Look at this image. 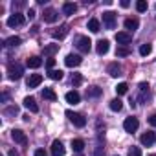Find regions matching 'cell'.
Returning <instances> with one entry per match:
<instances>
[{"instance_id": "obj_1", "label": "cell", "mask_w": 156, "mask_h": 156, "mask_svg": "<svg viewBox=\"0 0 156 156\" xmlns=\"http://www.w3.org/2000/svg\"><path fill=\"white\" fill-rule=\"evenodd\" d=\"M22 73H24V68L19 62H11L8 66V77H9L11 81H19L20 77H22Z\"/></svg>"}, {"instance_id": "obj_2", "label": "cell", "mask_w": 156, "mask_h": 156, "mask_svg": "<svg viewBox=\"0 0 156 156\" xmlns=\"http://www.w3.org/2000/svg\"><path fill=\"white\" fill-rule=\"evenodd\" d=\"M66 118H68L75 127H79V129H83V127L87 125V118L81 116V114H77V112H73V110H66Z\"/></svg>"}, {"instance_id": "obj_3", "label": "cell", "mask_w": 156, "mask_h": 156, "mask_svg": "<svg viewBox=\"0 0 156 156\" xmlns=\"http://www.w3.org/2000/svg\"><path fill=\"white\" fill-rule=\"evenodd\" d=\"M75 46H77V50H79V51L88 53L90 48H92V41L88 37H85V35H79V37L75 39Z\"/></svg>"}, {"instance_id": "obj_4", "label": "cell", "mask_w": 156, "mask_h": 156, "mask_svg": "<svg viewBox=\"0 0 156 156\" xmlns=\"http://www.w3.org/2000/svg\"><path fill=\"white\" fill-rule=\"evenodd\" d=\"M26 22V17L22 15V13H13L9 19H8V26L9 28H19V26H22Z\"/></svg>"}, {"instance_id": "obj_5", "label": "cell", "mask_w": 156, "mask_h": 156, "mask_svg": "<svg viewBox=\"0 0 156 156\" xmlns=\"http://www.w3.org/2000/svg\"><path fill=\"white\" fill-rule=\"evenodd\" d=\"M103 24H105L107 30H114V28H116V13L105 11V13H103Z\"/></svg>"}, {"instance_id": "obj_6", "label": "cell", "mask_w": 156, "mask_h": 156, "mask_svg": "<svg viewBox=\"0 0 156 156\" xmlns=\"http://www.w3.org/2000/svg\"><path fill=\"white\" fill-rule=\"evenodd\" d=\"M11 138H13L15 143H20V145H26V143H28V136H26V132L20 130V129H13V130H11Z\"/></svg>"}, {"instance_id": "obj_7", "label": "cell", "mask_w": 156, "mask_h": 156, "mask_svg": "<svg viewBox=\"0 0 156 156\" xmlns=\"http://www.w3.org/2000/svg\"><path fill=\"white\" fill-rule=\"evenodd\" d=\"M138 127H140V121H138V118H127L125 121H123V129L127 130V132H136L138 130Z\"/></svg>"}, {"instance_id": "obj_8", "label": "cell", "mask_w": 156, "mask_h": 156, "mask_svg": "<svg viewBox=\"0 0 156 156\" xmlns=\"http://www.w3.org/2000/svg\"><path fill=\"white\" fill-rule=\"evenodd\" d=\"M140 141H141V145H145V147H151V145H154V143H156V132H152V130H147L145 134H141Z\"/></svg>"}, {"instance_id": "obj_9", "label": "cell", "mask_w": 156, "mask_h": 156, "mask_svg": "<svg viewBox=\"0 0 156 156\" xmlns=\"http://www.w3.org/2000/svg\"><path fill=\"white\" fill-rule=\"evenodd\" d=\"M81 62H83L81 55H73V53H68L66 59H64V64H66L68 68H75V66H79Z\"/></svg>"}, {"instance_id": "obj_10", "label": "cell", "mask_w": 156, "mask_h": 156, "mask_svg": "<svg viewBox=\"0 0 156 156\" xmlns=\"http://www.w3.org/2000/svg\"><path fill=\"white\" fill-rule=\"evenodd\" d=\"M42 19H44V22H48V24H53V22H57L59 15H57V11H55L53 8H48V9H44V13H42Z\"/></svg>"}, {"instance_id": "obj_11", "label": "cell", "mask_w": 156, "mask_h": 156, "mask_svg": "<svg viewBox=\"0 0 156 156\" xmlns=\"http://www.w3.org/2000/svg\"><path fill=\"white\" fill-rule=\"evenodd\" d=\"M108 50H110V42H108L107 39L98 41V44H96V51H98V55H107Z\"/></svg>"}, {"instance_id": "obj_12", "label": "cell", "mask_w": 156, "mask_h": 156, "mask_svg": "<svg viewBox=\"0 0 156 156\" xmlns=\"http://www.w3.org/2000/svg\"><path fill=\"white\" fill-rule=\"evenodd\" d=\"M41 83H42V75H41V73H31V75L28 77V81H26L28 88H37Z\"/></svg>"}, {"instance_id": "obj_13", "label": "cell", "mask_w": 156, "mask_h": 156, "mask_svg": "<svg viewBox=\"0 0 156 156\" xmlns=\"http://www.w3.org/2000/svg\"><path fill=\"white\" fill-rule=\"evenodd\" d=\"M116 41H118V44H129V42H132V33H129V31H118L116 33Z\"/></svg>"}, {"instance_id": "obj_14", "label": "cell", "mask_w": 156, "mask_h": 156, "mask_svg": "<svg viewBox=\"0 0 156 156\" xmlns=\"http://www.w3.org/2000/svg\"><path fill=\"white\" fill-rule=\"evenodd\" d=\"M64 152H66V149H64L62 141L53 140V143H51V154L53 156H64Z\"/></svg>"}, {"instance_id": "obj_15", "label": "cell", "mask_w": 156, "mask_h": 156, "mask_svg": "<svg viewBox=\"0 0 156 156\" xmlns=\"http://www.w3.org/2000/svg\"><path fill=\"white\" fill-rule=\"evenodd\" d=\"M64 99H66V103H70V105H77V103L81 101V96H79V92H77V90H70V92H66Z\"/></svg>"}, {"instance_id": "obj_16", "label": "cell", "mask_w": 156, "mask_h": 156, "mask_svg": "<svg viewBox=\"0 0 156 156\" xmlns=\"http://www.w3.org/2000/svg\"><path fill=\"white\" fill-rule=\"evenodd\" d=\"M107 72H108L110 77H118V75H121V64L119 62H110L107 66Z\"/></svg>"}, {"instance_id": "obj_17", "label": "cell", "mask_w": 156, "mask_h": 156, "mask_svg": "<svg viewBox=\"0 0 156 156\" xmlns=\"http://www.w3.org/2000/svg\"><path fill=\"white\" fill-rule=\"evenodd\" d=\"M22 103H24V107H26V108H28L30 112H33V114H35V112H39V105L35 103V99H33L31 96L24 98V101H22Z\"/></svg>"}, {"instance_id": "obj_18", "label": "cell", "mask_w": 156, "mask_h": 156, "mask_svg": "<svg viewBox=\"0 0 156 156\" xmlns=\"http://www.w3.org/2000/svg\"><path fill=\"white\" fill-rule=\"evenodd\" d=\"M41 64H42V59H41L39 55H33V57H30V59L26 61V66H28V68H33V70L39 68Z\"/></svg>"}, {"instance_id": "obj_19", "label": "cell", "mask_w": 156, "mask_h": 156, "mask_svg": "<svg viewBox=\"0 0 156 156\" xmlns=\"http://www.w3.org/2000/svg\"><path fill=\"white\" fill-rule=\"evenodd\" d=\"M138 28H140V20L138 19H127L125 20V30H129V33L138 30Z\"/></svg>"}, {"instance_id": "obj_20", "label": "cell", "mask_w": 156, "mask_h": 156, "mask_svg": "<svg viewBox=\"0 0 156 156\" xmlns=\"http://www.w3.org/2000/svg\"><path fill=\"white\" fill-rule=\"evenodd\" d=\"M62 11H64V15H73V13L77 11V4H73V2H64V4H62Z\"/></svg>"}, {"instance_id": "obj_21", "label": "cell", "mask_w": 156, "mask_h": 156, "mask_svg": "<svg viewBox=\"0 0 156 156\" xmlns=\"http://www.w3.org/2000/svg\"><path fill=\"white\" fill-rule=\"evenodd\" d=\"M66 33H68V28H66V26H61L59 30L51 31V37H53V39H59V41H61V39H64V37H66Z\"/></svg>"}, {"instance_id": "obj_22", "label": "cell", "mask_w": 156, "mask_h": 156, "mask_svg": "<svg viewBox=\"0 0 156 156\" xmlns=\"http://www.w3.org/2000/svg\"><path fill=\"white\" fill-rule=\"evenodd\" d=\"M4 44H6V46H9V48H15V46L22 44V39H20V37H17V35H13V37L6 39V41H4Z\"/></svg>"}, {"instance_id": "obj_23", "label": "cell", "mask_w": 156, "mask_h": 156, "mask_svg": "<svg viewBox=\"0 0 156 156\" xmlns=\"http://www.w3.org/2000/svg\"><path fill=\"white\" fill-rule=\"evenodd\" d=\"M72 149H73L75 152H81V151L85 149V141H83L81 138H75V140H72Z\"/></svg>"}, {"instance_id": "obj_24", "label": "cell", "mask_w": 156, "mask_h": 156, "mask_svg": "<svg viewBox=\"0 0 156 156\" xmlns=\"http://www.w3.org/2000/svg\"><path fill=\"white\" fill-rule=\"evenodd\" d=\"M103 94V90L99 88V87H90V88H87V98H99Z\"/></svg>"}, {"instance_id": "obj_25", "label": "cell", "mask_w": 156, "mask_h": 156, "mask_svg": "<svg viewBox=\"0 0 156 156\" xmlns=\"http://www.w3.org/2000/svg\"><path fill=\"white\" fill-rule=\"evenodd\" d=\"M42 98L48 101H57V94L51 88H42Z\"/></svg>"}, {"instance_id": "obj_26", "label": "cell", "mask_w": 156, "mask_h": 156, "mask_svg": "<svg viewBox=\"0 0 156 156\" xmlns=\"http://www.w3.org/2000/svg\"><path fill=\"white\" fill-rule=\"evenodd\" d=\"M108 107H110V110H114V112H119V110L123 108V101H121L119 98H116V99H112V101L108 103Z\"/></svg>"}, {"instance_id": "obj_27", "label": "cell", "mask_w": 156, "mask_h": 156, "mask_svg": "<svg viewBox=\"0 0 156 156\" xmlns=\"http://www.w3.org/2000/svg\"><path fill=\"white\" fill-rule=\"evenodd\" d=\"M62 73H64L62 70H55V68H53V70L48 72V77H50V79H53V81H61V79H62Z\"/></svg>"}, {"instance_id": "obj_28", "label": "cell", "mask_w": 156, "mask_h": 156, "mask_svg": "<svg viewBox=\"0 0 156 156\" xmlns=\"http://www.w3.org/2000/svg\"><path fill=\"white\" fill-rule=\"evenodd\" d=\"M57 51H59V44H48V46H44V55H48V57L55 55Z\"/></svg>"}, {"instance_id": "obj_29", "label": "cell", "mask_w": 156, "mask_h": 156, "mask_svg": "<svg viewBox=\"0 0 156 156\" xmlns=\"http://www.w3.org/2000/svg\"><path fill=\"white\" fill-rule=\"evenodd\" d=\"M99 28H101V26H99V20H98V19H90V20H88V30H90L92 33H98Z\"/></svg>"}, {"instance_id": "obj_30", "label": "cell", "mask_w": 156, "mask_h": 156, "mask_svg": "<svg viewBox=\"0 0 156 156\" xmlns=\"http://www.w3.org/2000/svg\"><path fill=\"white\" fill-rule=\"evenodd\" d=\"M127 55H130V50H129L127 46H118V50H116V57H127Z\"/></svg>"}, {"instance_id": "obj_31", "label": "cell", "mask_w": 156, "mask_h": 156, "mask_svg": "<svg viewBox=\"0 0 156 156\" xmlns=\"http://www.w3.org/2000/svg\"><path fill=\"white\" fill-rule=\"evenodd\" d=\"M127 92H129V85H127V83H119V85L116 87V94H118V96H125Z\"/></svg>"}, {"instance_id": "obj_32", "label": "cell", "mask_w": 156, "mask_h": 156, "mask_svg": "<svg viewBox=\"0 0 156 156\" xmlns=\"http://www.w3.org/2000/svg\"><path fill=\"white\" fill-rule=\"evenodd\" d=\"M151 51H152V46H151V44H141V46H140V55H141V57H147Z\"/></svg>"}, {"instance_id": "obj_33", "label": "cell", "mask_w": 156, "mask_h": 156, "mask_svg": "<svg viewBox=\"0 0 156 156\" xmlns=\"http://www.w3.org/2000/svg\"><path fill=\"white\" fill-rule=\"evenodd\" d=\"M136 11L138 13L147 11V2H145V0H138V2H136Z\"/></svg>"}, {"instance_id": "obj_34", "label": "cell", "mask_w": 156, "mask_h": 156, "mask_svg": "<svg viewBox=\"0 0 156 156\" xmlns=\"http://www.w3.org/2000/svg\"><path fill=\"white\" fill-rule=\"evenodd\" d=\"M83 83V75L81 73H73V77H72V85L73 87H79Z\"/></svg>"}, {"instance_id": "obj_35", "label": "cell", "mask_w": 156, "mask_h": 156, "mask_svg": "<svg viewBox=\"0 0 156 156\" xmlns=\"http://www.w3.org/2000/svg\"><path fill=\"white\" fill-rule=\"evenodd\" d=\"M129 156H141V149L140 147H130L129 149Z\"/></svg>"}, {"instance_id": "obj_36", "label": "cell", "mask_w": 156, "mask_h": 156, "mask_svg": "<svg viewBox=\"0 0 156 156\" xmlns=\"http://www.w3.org/2000/svg\"><path fill=\"white\" fill-rule=\"evenodd\" d=\"M17 112H19V107H17V105H15V107H9V108L4 110V114H17Z\"/></svg>"}, {"instance_id": "obj_37", "label": "cell", "mask_w": 156, "mask_h": 156, "mask_svg": "<svg viewBox=\"0 0 156 156\" xmlns=\"http://www.w3.org/2000/svg\"><path fill=\"white\" fill-rule=\"evenodd\" d=\"M46 66H48V70H53V66H55V59L50 57V59L46 61Z\"/></svg>"}, {"instance_id": "obj_38", "label": "cell", "mask_w": 156, "mask_h": 156, "mask_svg": "<svg viewBox=\"0 0 156 156\" xmlns=\"http://www.w3.org/2000/svg\"><path fill=\"white\" fill-rule=\"evenodd\" d=\"M149 83H140V92H149Z\"/></svg>"}, {"instance_id": "obj_39", "label": "cell", "mask_w": 156, "mask_h": 156, "mask_svg": "<svg viewBox=\"0 0 156 156\" xmlns=\"http://www.w3.org/2000/svg\"><path fill=\"white\" fill-rule=\"evenodd\" d=\"M33 156H48V152H46L44 149H37V151L33 152Z\"/></svg>"}, {"instance_id": "obj_40", "label": "cell", "mask_w": 156, "mask_h": 156, "mask_svg": "<svg viewBox=\"0 0 156 156\" xmlns=\"http://www.w3.org/2000/svg\"><path fill=\"white\" fill-rule=\"evenodd\" d=\"M149 123H151L152 127H156V114H152V116L149 118Z\"/></svg>"}, {"instance_id": "obj_41", "label": "cell", "mask_w": 156, "mask_h": 156, "mask_svg": "<svg viewBox=\"0 0 156 156\" xmlns=\"http://www.w3.org/2000/svg\"><path fill=\"white\" fill-rule=\"evenodd\" d=\"M119 4H121V8H129V6H130V2H129V0H121Z\"/></svg>"}, {"instance_id": "obj_42", "label": "cell", "mask_w": 156, "mask_h": 156, "mask_svg": "<svg viewBox=\"0 0 156 156\" xmlns=\"http://www.w3.org/2000/svg\"><path fill=\"white\" fill-rule=\"evenodd\" d=\"M28 17H30V19H35V9H30V11H28Z\"/></svg>"}, {"instance_id": "obj_43", "label": "cell", "mask_w": 156, "mask_h": 156, "mask_svg": "<svg viewBox=\"0 0 156 156\" xmlns=\"http://www.w3.org/2000/svg\"><path fill=\"white\" fill-rule=\"evenodd\" d=\"M96 156H103V151H101V147H98V149H96Z\"/></svg>"}, {"instance_id": "obj_44", "label": "cell", "mask_w": 156, "mask_h": 156, "mask_svg": "<svg viewBox=\"0 0 156 156\" xmlns=\"http://www.w3.org/2000/svg\"><path fill=\"white\" fill-rule=\"evenodd\" d=\"M8 156H19V152H15V151H13V149H11V151H9V152H8Z\"/></svg>"}, {"instance_id": "obj_45", "label": "cell", "mask_w": 156, "mask_h": 156, "mask_svg": "<svg viewBox=\"0 0 156 156\" xmlns=\"http://www.w3.org/2000/svg\"><path fill=\"white\" fill-rule=\"evenodd\" d=\"M151 156H156V154H151Z\"/></svg>"}, {"instance_id": "obj_46", "label": "cell", "mask_w": 156, "mask_h": 156, "mask_svg": "<svg viewBox=\"0 0 156 156\" xmlns=\"http://www.w3.org/2000/svg\"><path fill=\"white\" fill-rule=\"evenodd\" d=\"M79 156H81V154H79Z\"/></svg>"}]
</instances>
